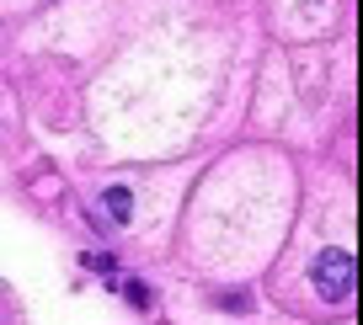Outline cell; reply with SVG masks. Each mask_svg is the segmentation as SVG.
Listing matches in <instances>:
<instances>
[{"mask_svg":"<svg viewBox=\"0 0 363 325\" xmlns=\"http://www.w3.org/2000/svg\"><path fill=\"white\" fill-rule=\"evenodd\" d=\"M352 278H358V272H352V256H347L342 246L320 251L315 267H310V283H315V293H320V299H331V304H342V299L352 293Z\"/></svg>","mask_w":363,"mask_h":325,"instance_id":"obj_1","label":"cell"},{"mask_svg":"<svg viewBox=\"0 0 363 325\" xmlns=\"http://www.w3.org/2000/svg\"><path fill=\"white\" fill-rule=\"evenodd\" d=\"M107 219H113V224H128V219H134V192L128 187H107Z\"/></svg>","mask_w":363,"mask_h":325,"instance_id":"obj_2","label":"cell"},{"mask_svg":"<svg viewBox=\"0 0 363 325\" xmlns=\"http://www.w3.org/2000/svg\"><path fill=\"white\" fill-rule=\"evenodd\" d=\"M123 293H128V304H139V309H145V304H150V288H145V283H128Z\"/></svg>","mask_w":363,"mask_h":325,"instance_id":"obj_3","label":"cell"}]
</instances>
